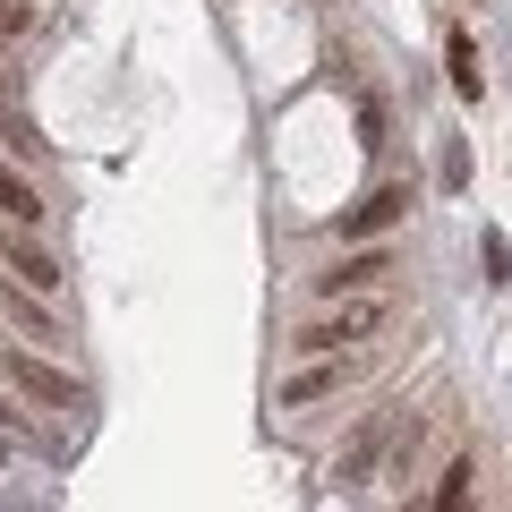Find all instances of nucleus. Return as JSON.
<instances>
[{"instance_id":"6","label":"nucleus","mask_w":512,"mask_h":512,"mask_svg":"<svg viewBox=\"0 0 512 512\" xmlns=\"http://www.w3.org/2000/svg\"><path fill=\"white\" fill-rule=\"evenodd\" d=\"M384 274H393V256H384V248H359V256H342V265L325 274V291L342 299V291H367V282H384Z\"/></svg>"},{"instance_id":"5","label":"nucleus","mask_w":512,"mask_h":512,"mask_svg":"<svg viewBox=\"0 0 512 512\" xmlns=\"http://www.w3.org/2000/svg\"><path fill=\"white\" fill-rule=\"evenodd\" d=\"M410 214V188H376V197H359L342 214V239H367V231H384V222H402Z\"/></svg>"},{"instance_id":"13","label":"nucleus","mask_w":512,"mask_h":512,"mask_svg":"<svg viewBox=\"0 0 512 512\" xmlns=\"http://www.w3.org/2000/svg\"><path fill=\"white\" fill-rule=\"evenodd\" d=\"M436 180H444V188H461V180H470V154H461V146H444V163H436Z\"/></svg>"},{"instance_id":"9","label":"nucleus","mask_w":512,"mask_h":512,"mask_svg":"<svg viewBox=\"0 0 512 512\" xmlns=\"http://www.w3.org/2000/svg\"><path fill=\"white\" fill-rule=\"evenodd\" d=\"M333 384H342V367H308V376H291V402H325Z\"/></svg>"},{"instance_id":"3","label":"nucleus","mask_w":512,"mask_h":512,"mask_svg":"<svg viewBox=\"0 0 512 512\" xmlns=\"http://www.w3.org/2000/svg\"><path fill=\"white\" fill-rule=\"evenodd\" d=\"M384 436H393V410H376V419H367L359 436L342 444V461H333V478H342V487H359V478H376V453H384Z\"/></svg>"},{"instance_id":"7","label":"nucleus","mask_w":512,"mask_h":512,"mask_svg":"<svg viewBox=\"0 0 512 512\" xmlns=\"http://www.w3.org/2000/svg\"><path fill=\"white\" fill-rule=\"evenodd\" d=\"M0 214H9V222H43V214H52V205H43L35 188L18 180V171H0Z\"/></svg>"},{"instance_id":"11","label":"nucleus","mask_w":512,"mask_h":512,"mask_svg":"<svg viewBox=\"0 0 512 512\" xmlns=\"http://www.w3.org/2000/svg\"><path fill=\"white\" fill-rule=\"evenodd\" d=\"M478 256H487V282H504V265H512V248H504V231H487V239H478Z\"/></svg>"},{"instance_id":"1","label":"nucleus","mask_w":512,"mask_h":512,"mask_svg":"<svg viewBox=\"0 0 512 512\" xmlns=\"http://www.w3.org/2000/svg\"><path fill=\"white\" fill-rule=\"evenodd\" d=\"M367 333H384V299H350V308L316 316V325L299 333V350H342V342H367Z\"/></svg>"},{"instance_id":"12","label":"nucleus","mask_w":512,"mask_h":512,"mask_svg":"<svg viewBox=\"0 0 512 512\" xmlns=\"http://www.w3.org/2000/svg\"><path fill=\"white\" fill-rule=\"evenodd\" d=\"M470 478H478L470 461H453V470H444V487H436V504H461V495H470Z\"/></svg>"},{"instance_id":"2","label":"nucleus","mask_w":512,"mask_h":512,"mask_svg":"<svg viewBox=\"0 0 512 512\" xmlns=\"http://www.w3.org/2000/svg\"><path fill=\"white\" fill-rule=\"evenodd\" d=\"M0 367H9V384H26L43 410H77V384L60 376L52 359H35V350H0Z\"/></svg>"},{"instance_id":"10","label":"nucleus","mask_w":512,"mask_h":512,"mask_svg":"<svg viewBox=\"0 0 512 512\" xmlns=\"http://www.w3.org/2000/svg\"><path fill=\"white\" fill-rule=\"evenodd\" d=\"M0 308L18 316V325H26V333H43V342H52V316H43V308H35V299H26V291H0Z\"/></svg>"},{"instance_id":"4","label":"nucleus","mask_w":512,"mask_h":512,"mask_svg":"<svg viewBox=\"0 0 512 512\" xmlns=\"http://www.w3.org/2000/svg\"><path fill=\"white\" fill-rule=\"evenodd\" d=\"M0 265H9V274H18L26 291H60V265H52V256H43L26 231H9V239H0Z\"/></svg>"},{"instance_id":"8","label":"nucleus","mask_w":512,"mask_h":512,"mask_svg":"<svg viewBox=\"0 0 512 512\" xmlns=\"http://www.w3.org/2000/svg\"><path fill=\"white\" fill-rule=\"evenodd\" d=\"M444 69H453V86H461V94H478V52H470V35L444 43Z\"/></svg>"}]
</instances>
